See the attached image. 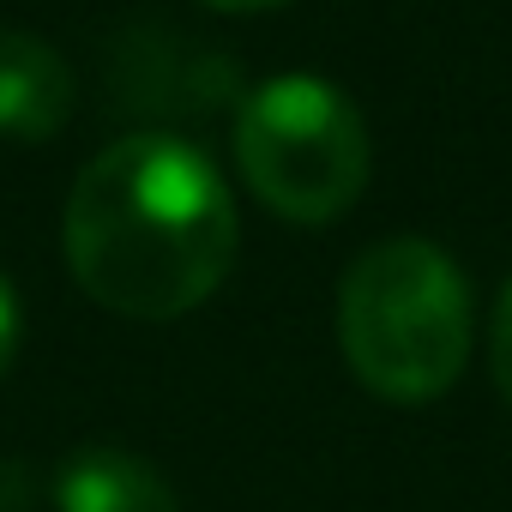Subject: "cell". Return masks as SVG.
Returning a JSON list of instances; mask_svg holds the SVG:
<instances>
[{"label": "cell", "instance_id": "1", "mask_svg": "<svg viewBox=\"0 0 512 512\" xmlns=\"http://www.w3.org/2000/svg\"><path fill=\"white\" fill-rule=\"evenodd\" d=\"M73 284L121 320H181L235 266L241 217L223 169L175 133H127L97 151L61 217Z\"/></svg>", "mask_w": 512, "mask_h": 512}, {"label": "cell", "instance_id": "2", "mask_svg": "<svg viewBox=\"0 0 512 512\" xmlns=\"http://www.w3.org/2000/svg\"><path fill=\"white\" fill-rule=\"evenodd\" d=\"M476 344V302L446 247L392 235L356 253L338 284V350L386 404H428L458 386Z\"/></svg>", "mask_w": 512, "mask_h": 512}, {"label": "cell", "instance_id": "3", "mask_svg": "<svg viewBox=\"0 0 512 512\" xmlns=\"http://www.w3.org/2000/svg\"><path fill=\"white\" fill-rule=\"evenodd\" d=\"M235 169L272 217L320 229L362 199L374 169V139L362 109L338 85L314 73H284L241 97Z\"/></svg>", "mask_w": 512, "mask_h": 512}, {"label": "cell", "instance_id": "4", "mask_svg": "<svg viewBox=\"0 0 512 512\" xmlns=\"http://www.w3.org/2000/svg\"><path fill=\"white\" fill-rule=\"evenodd\" d=\"M79 109V79L55 43L37 31L0 25V139L43 145Z\"/></svg>", "mask_w": 512, "mask_h": 512}, {"label": "cell", "instance_id": "5", "mask_svg": "<svg viewBox=\"0 0 512 512\" xmlns=\"http://www.w3.org/2000/svg\"><path fill=\"white\" fill-rule=\"evenodd\" d=\"M61 512H181L169 476L127 446H79L55 476Z\"/></svg>", "mask_w": 512, "mask_h": 512}, {"label": "cell", "instance_id": "6", "mask_svg": "<svg viewBox=\"0 0 512 512\" xmlns=\"http://www.w3.org/2000/svg\"><path fill=\"white\" fill-rule=\"evenodd\" d=\"M488 368H494L500 398L512 404V278H506V290L494 302V320H488Z\"/></svg>", "mask_w": 512, "mask_h": 512}, {"label": "cell", "instance_id": "7", "mask_svg": "<svg viewBox=\"0 0 512 512\" xmlns=\"http://www.w3.org/2000/svg\"><path fill=\"white\" fill-rule=\"evenodd\" d=\"M13 356H19V296H13L7 278H0V380H7Z\"/></svg>", "mask_w": 512, "mask_h": 512}, {"label": "cell", "instance_id": "8", "mask_svg": "<svg viewBox=\"0 0 512 512\" xmlns=\"http://www.w3.org/2000/svg\"><path fill=\"white\" fill-rule=\"evenodd\" d=\"M211 13H272V7H290V0H205Z\"/></svg>", "mask_w": 512, "mask_h": 512}]
</instances>
